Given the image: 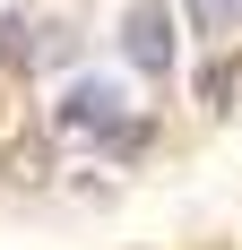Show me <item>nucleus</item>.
<instances>
[{
    "mask_svg": "<svg viewBox=\"0 0 242 250\" xmlns=\"http://www.w3.org/2000/svg\"><path fill=\"white\" fill-rule=\"evenodd\" d=\"M121 52L139 61V78H165V69H173V9H165V0H130Z\"/></svg>",
    "mask_w": 242,
    "mask_h": 250,
    "instance_id": "nucleus-1",
    "label": "nucleus"
},
{
    "mask_svg": "<svg viewBox=\"0 0 242 250\" xmlns=\"http://www.w3.org/2000/svg\"><path fill=\"white\" fill-rule=\"evenodd\" d=\"M61 129H104V121H121V95L104 86V78H78L70 95H61V112H52Z\"/></svg>",
    "mask_w": 242,
    "mask_h": 250,
    "instance_id": "nucleus-2",
    "label": "nucleus"
},
{
    "mask_svg": "<svg viewBox=\"0 0 242 250\" xmlns=\"http://www.w3.org/2000/svg\"><path fill=\"white\" fill-rule=\"evenodd\" d=\"M0 173L18 181V190H44V181H52V138H44V129H26V138H9V155H0Z\"/></svg>",
    "mask_w": 242,
    "mask_h": 250,
    "instance_id": "nucleus-3",
    "label": "nucleus"
},
{
    "mask_svg": "<svg viewBox=\"0 0 242 250\" xmlns=\"http://www.w3.org/2000/svg\"><path fill=\"white\" fill-rule=\"evenodd\" d=\"M182 18H191L199 35H234V18H242V0H182Z\"/></svg>",
    "mask_w": 242,
    "mask_h": 250,
    "instance_id": "nucleus-4",
    "label": "nucleus"
},
{
    "mask_svg": "<svg viewBox=\"0 0 242 250\" xmlns=\"http://www.w3.org/2000/svg\"><path fill=\"white\" fill-rule=\"evenodd\" d=\"M199 104H208V112L234 104V61H208V69H199Z\"/></svg>",
    "mask_w": 242,
    "mask_h": 250,
    "instance_id": "nucleus-5",
    "label": "nucleus"
},
{
    "mask_svg": "<svg viewBox=\"0 0 242 250\" xmlns=\"http://www.w3.org/2000/svg\"><path fill=\"white\" fill-rule=\"evenodd\" d=\"M147 138H156V129L130 121V112H121V121H104V147H113V155H147Z\"/></svg>",
    "mask_w": 242,
    "mask_h": 250,
    "instance_id": "nucleus-6",
    "label": "nucleus"
},
{
    "mask_svg": "<svg viewBox=\"0 0 242 250\" xmlns=\"http://www.w3.org/2000/svg\"><path fill=\"white\" fill-rule=\"evenodd\" d=\"M18 61H26V26L0 18V69H18Z\"/></svg>",
    "mask_w": 242,
    "mask_h": 250,
    "instance_id": "nucleus-7",
    "label": "nucleus"
}]
</instances>
